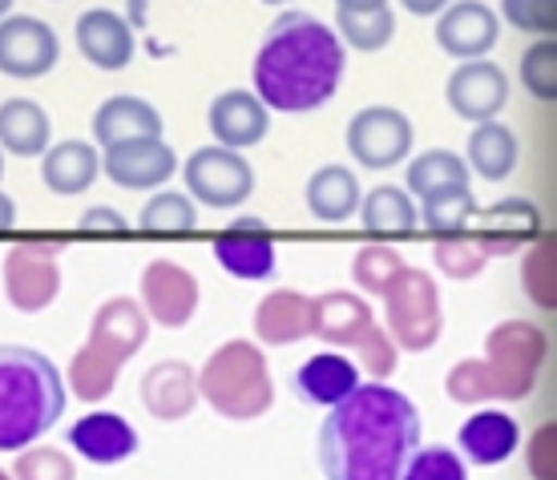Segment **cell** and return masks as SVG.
I'll return each instance as SVG.
<instances>
[{
  "instance_id": "cell-1",
  "label": "cell",
  "mask_w": 557,
  "mask_h": 480,
  "mask_svg": "<svg viewBox=\"0 0 557 480\" xmlns=\"http://www.w3.org/2000/svg\"><path fill=\"white\" fill-rule=\"evenodd\" d=\"M420 449V412L384 380L360 383L320 424V468L327 480H400Z\"/></svg>"
},
{
  "instance_id": "cell-2",
  "label": "cell",
  "mask_w": 557,
  "mask_h": 480,
  "mask_svg": "<svg viewBox=\"0 0 557 480\" xmlns=\"http://www.w3.org/2000/svg\"><path fill=\"white\" fill-rule=\"evenodd\" d=\"M344 65L348 49L335 37V28L323 25L320 16L292 9L275 16L255 53L251 93L271 113H311L335 98Z\"/></svg>"
},
{
  "instance_id": "cell-3",
  "label": "cell",
  "mask_w": 557,
  "mask_h": 480,
  "mask_svg": "<svg viewBox=\"0 0 557 480\" xmlns=\"http://www.w3.org/2000/svg\"><path fill=\"white\" fill-rule=\"evenodd\" d=\"M61 367L37 348L0 343V452H21L61 420L65 412Z\"/></svg>"
},
{
  "instance_id": "cell-4",
  "label": "cell",
  "mask_w": 557,
  "mask_h": 480,
  "mask_svg": "<svg viewBox=\"0 0 557 480\" xmlns=\"http://www.w3.org/2000/svg\"><path fill=\"white\" fill-rule=\"evenodd\" d=\"M198 400L223 420H259L275 404V380L255 339H226L198 371Z\"/></svg>"
},
{
  "instance_id": "cell-5",
  "label": "cell",
  "mask_w": 557,
  "mask_h": 480,
  "mask_svg": "<svg viewBox=\"0 0 557 480\" xmlns=\"http://www.w3.org/2000/svg\"><path fill=\"white\" fill-rule=\"evenodd\" d=\"M384 319H388L392 343L400 352H432L445 331V311H441V287L429 270L405 267L384 287Z\"/></svg>"
},
{
  "instance_id": "cell-6",
  "label": "cell",
  "mask_w": 557,
  "mask_h": 480,
  "mask_svg": "<svg viewBox=\"0 0 557 480\" xmlns=\"http://www.w3.org/2000/svg\"><path fill=\"white\" fill-rule=\"evenodd\" d=\"M545 355H549V343H545L542 327L530 324V319H505V324L493 327L481 359L488 367L497 400H513V404L525 400L537 383Z\"/></svg>"
},
{
  "instance_id": "cell-7",
  "label": "cell",
  "mask_w": 557,
  "mask_h": 480,
  "mask_svg": "<svg viewBox=\"0 0 557 480\" xmlns=\"http://www.w3.org/2000/svg\"><path fill=\"white\" fill-rule=\"evenodd\" d=\"M186 194L210 211H235L255 194V166L238 150L202 146L182 162Z\"/></svg>"
},
{
  "instance_id": "cell-8",
  "label": "cell",
  "mask_w": 557,
  "mask_h": 480,
  "mask_svg": "<svg viewBox=\"0 0 557 480\" xmlns=\"http://www.w3.org/2000/svg\"><path fill=\"white\" fill-rule=\"evenodd\" d=\"M65 251V242L57 239H25L4 254V295L21 315H37V311L53 307L61 295V267L57 254Z\"/></svg>"
},
{
  "instance_id": "cell-9",
  "label": "cell",
  "mask_w": 557,
  "mask_h": 480,
  "mask_svg": "<svg viewBox=\"0 0 557 480\" xmlns=\"http://www.w3.org/2000/svg\"><path fill=\"white\" fill-rule=\"evenodd\" d=\"M348 150L363 169H392L408 162L417 129L408 122V113L392 110V105H368V110L351 113L348 122Z\"/></svg>"
},
{
  "instance_id": "cell-10",
  "label": "cell",
  "mask_w": 557,
  "mask_h": 480,
  "mask_svg": "<svg viewBox=\"0 0 557 480\" xmlns=\"http://www.w3.org/2000/svg\"><path fill=\"white\" fill-rule=\"evenodd\" d=\"M61 61V37L41 16L9 13L0 21V73L13 81L49 77Z\"/></svg>"
},
{
  "instance_id": "cell-11",
  "label": "cell",
  "mask_w": 557,
  "mask_h": 480,
  "mask_svg": "<svg viewBox=\"0 0 557 480\" xmlns=\"http://www.w3.org/2000/svg\"><path fill=\"white\" fill-rule=\"evenodd\" d=\"M198 279L195 270H186L174 258H153L141 270V311L150 315V324L178 331L195 319L198 311Z\"/></svg>"
},
{
  "instance_id": "cell-12",
  "label": "cell",
  "mask_w": 557,
  "mask_h": 480,
  "mask_svg": "<svg viewBox=\"0 0 557 480\" xmlns=\"http://www.w3.org/2000/svg\"><path fill=\"white\" fill-rule=\"evenodd\" d=\"M101 169L122 190H158L178 174V154L166 146V138H129L106 146Z\"/></svg>"
},
{
  "instance_id": "cell-13",
  "label": "cell",
  "mask_w": 557,
  "mask_h": 480,
  "mask_svg": "<svg viewBox=\"0 0 557 480\" xmlns=\"http://www.w3.org/2000/svg\"><path fill=\"white\" fill-rule=\"evenodd\" d=\"M445 101L448 110L465 117V122H497V113L505 110L509 101V73L497 65V61H460V70L448 77L445 85Z\"/></svg>"
},
{
  "instance_id": "cell-14",
  "label": "cell",
  "mask_w": 557,
  "mask_h": 480,
  "mask_svg": "<svg viewBox=\"0 0 557 480\" xmlns=\"http://www.w3.org/2000/svg\"><path fill=\"white\" fill-rule=\"evenodd\" d=\"M214 258L226 275H235L243 282H263L275 275L278 254H275V235L263 218H251L243 214L226 226L223 235L214 239Z\"/></svg>"
},
{
  "instance_id": "cell-15",
  "label": "cell",
  "mask_w": 557,
  "mask_h": 480,
  "mask_svg": "<svg viewBox=\"0 0 557 480\" xmlns=\"http://www.w3.org/2000/svg\"><path fill=\"white\" fill-rule=\"evenodd\" d=\"M502 37V16L485 0H457L436 13V45L457 61H481Z\"/></svg>"
},
{
  "instance_id": "cell-16",
  "label": "cell",
  "mask_w": 557,
  "mask_h": 480,
  "mask_svg": "<svg viewBox=\"0 0 557 480\" xmlns=\"http://www.w3.org/2000/svg\"><path fill=\"white\" fill-rule=\"evenodd\" d=\"M469 235L481 242L488 258H505L542 235V211L530 198H502L485 211H476Z\"/></svg>"
},
{
  "instance_id": "cell-17",
  "label": "cell",
  "mask_w": 557,
  "mask_h": 480,
  "mask_svg": "<svg viewBox=\"0 0 557 480\" xmlns=\"http://www.w3.org/2000/svg\"><path fill=\"white\" fill-rule=\"evenodd\" d=\"M146 339H150V315L141 311L138 299L129 295L106 299L94 315V327H89V348L113 359L117 367L134 359L146 348Z\"/></svg>"
},
{
  "instance_id": "cell-18",
  "label": "cell",
  "mask_w": 557,
  "mask_h": 480,
  "mask_svg": "<svg viewBox=\"0 0 557 480\" xmlns=\"http://www.w3.org/2000/svg\"><path fill=\"white\" fill-rule=\"evenodd\" d=\"M73 37H77V49H82L85 61L101 73L126 70L129 61H134V53H138L134 25L122 13H113V9H85L77 16Z\"/></svg>"
},
{
  "instance_id": "cell-19",
  "label": "cell",
  "mask_w": 557,
  "mask_h": 480,
  "mask_svg": "<svg viewBox=\"0 0 557 480\" xmlns=\"http://www.w3.org/2000/svg\"><path fill=\"white\" fill-rule=\"evenodd\" d=\"M207 126L214 146H226V150H251L267 138L271 129V110L255 98L251 89H226L210 101L207 110Z\"/></svg>"
},
{
  "instance_id": "cell-20",
  "label": "cell",
  "mask_w": 557,
  "mask_h": 480,
  "mask_svg": "<svg viewBox=\"0 0 557 480\" xmlns=\"http://www.w3.org/2000/svg\"><path fill=\"white\" fill-rule=\"evenodd\" d=\"M65 440L89 465H122L141 444L138 428L126 416H117V412H89L82 420H73Z\"/></svg>"
},
{
  "instance_id": "cell-21",
  "label": "cell",
  "mask_w": 557,
  "mask_h": 480,
  "mask_svg": "<svg viewBox=\"0 0 557 480\" xmlns=\"http://www.w3.org/2000/svg\"><path fill=\"white\" fill-rule=\"evenodd\" d=\"M141 408L153 420H186L198 408V371L186 359H162L141 376Z\"/></svg>"
},
{
  "instance_id": "cell-22",
  "label": "cell",
  "mask_w": 557,
  "mask_h": 480,
  "mask_svg": "<svg viewBox=\"0 0 557 480\" xmlns=\"http://www.w3.org/2000/svg\"><path fill=\"white\" fill-rule=\"evenodd\" d=\"M372 327H376V315H372L363 295L323 291L320 299H311V336H320L332 348H351L356 352Z\"/></svg>"
},
{
  "instance_id": "cell-23",
  "label": "cell",
  "mask_w": 557,
  "mask_h": 480,
  "mask_svg": "<svg viewBox=\"0 0 557 480\" xmlns=\"http://www.w3.org/2000/svg\"><path fill=\"white\" fill-rule=\"evenodd\" d=\"M457 444H460V460H469V465H502L517 452L521 444V424L502 408H476L469 420L460 424L457 432Z\"/></svg>"
},
{
  "instance_id": "cell-24",
  "label": "cell",
  "mask_w": 557,
  "mask_h": 480,
  "mask_svg": "<svg viewBox=\"0 0 557 480\" xmlns=\"http://www.w3.org/2000/svg\"><path fill=\"white\" fill-rule=\"evenodd\" d=\"M360 376H363L360 364L348 359L344 352H320L299 364L292 388L311 408H335L344 395H351L360 388Z\"/></svg>"
},
{
  "instance_id": "cell-25",
  "label": "cell",
  "mask_w": 557,
  "mask_h": 480,
  "mask_svg": "<svg viewBox=\"0 0 557 480\" xmlns=\"http://www.w3.org/2000/svg\"><path fill=\"white\" fill-rule=\"evenodd\" d=\"M162 113L158 105H150L146 98H134V93H117V98H106L94 113V141L101 150L106 146H117V141L129 138H162Z\"/></svg>"
},
{
  "instance_id": "cell-26",
  "label": "cell",
  "mask_w": 557,
  "mask_h": 480,
  "mask_svg": "<svg viewBox=\"0 0 557 480\" xmlns=\"http://www.w3.org/2000/svg\"><path fill=\"white\" fill-rule=\"evenodd\" d=\"M311 336V299L304 291L278 287L255 307V339L267 348H292Z\"/></svg>"
},
{
  "instance_id": "cell-27",
  "label": "cell",
  "mask_w": 557,
  "mask_h": 480,
  "mask_svg": "<svg viewBox=\"0 0 557 480\" xmlns=\"http://www.w3.org/2000/svg\"><path fill=\"white\" fill-rule=\"evenodd\" d=\"M53 146V122L41 101L9 98L0 101V154L41 157Z\"/></svg>"
},
{
  "instance_id": "cell-28",
  "label": "cell",
  "mask_w": 557,
  "mask_h": 480,
  "mask_svg": "<svg viewBox=\"0 0 557 480\" xmlns=\"http://www.w3.org/2000/svg\"><path fill=\"white\" fill-rule=\"evenodd\" d=\"M101 174V154L89 146V141H57L41 154V178L45 186L61 198H77L85 194L89 186L98 182Z\"/></svg>"
},
{
  "instance_id": "cell-29",
  "label": "cell",
  "mask_w": 557,
  "mask_h": 480,
  "mask_svg": "<svg viewBox=\"0 0 557 480\" xmlns=\"http://www.w3.org/2000/svg\"><path fill=\"white\" fill-rule=\"evenodd\" d=\"M304 198H307V211L315 214L320 223L339 226L360 211L363 194H360V178H356L348 166L332 162V166H320L311 178H307Z\"/></svg>"
},
{
  "instance_id": "cell-30",
  "label": "cell",
  "mask_w": 557,
  "mask_h": 480,
  "mask_svg": "<svg viewBox=\"0 0 557 480\" xmlns=\"http://www.w3.org/2000/svg\"><path fill=\"white\" fill-rule=\"evenodd\" d=\"M360 223L376 239H408L420 230L417 198L405 186H376L360 198Z\"/></svg>"
},
{
  "instance_id": "cell-31",
  "label": "cell",
  "mask_w": 557,
  "mask_h": 480,
  "mask_svg": "<svg viewBox=\"0 0 557 480\" xmlns=\"http://www.w3.org/2000/svg\"><path fill=\"white\" fill-rule=\"evenodd\" d=\"M517 162H521V141L505 122H481L469 134V154H465L469 174L485 178V182H505L517 169Z\"/></svg>"
},
{
  "instance_id": "cell-32",
  "label": "cell",
  "mask_w": 557,
  "mask_h": 480,
  "mask_svg": "<svg viewBox=\"0 0 557 480\" xmlns=\"http://www.w3.org/2000/svg\"><path fill=\"white\" fill-rule=\"evenodd\" d=\"M141 235L158 239H190L198 230V202L182 190H158L138 214Z\"/></svg>"
},
{
  "instance_id": "cell-33",
  "label": "cell",
  "mask_w": 557,
  "mask_h": 480,
  "mask_svg": "<svg viewBox=\"0 0 557 480\" xmlns=\"http://www.w3.org/2000/svg\"><path fill=\"white\" fill-rule=\"evenodd\" d=\"M453 186H469V166L453 150H424L408 162L405 190L412 198H432L441 190H453Z\"/></svg>"
},
{
  "instance_id": "cell-34",
  "label": "cell",
  "mask_w": 557,
  "mask_h": 480,
  "mask_svg": "<svg viewBox=\"0 0 557 480\" xmlns=\"http://www.w3.org/2000/svg\"><path fill=\"white\" fill-rule=\"evenodd\" d=\"M476 194L473 186H453V190H441L432 198H420V226L436 235V239H448V235H465L476 218Z\"/></svg>"
},
{
  "instance_id": "cell-35",
  "label": "cell",
  "mask_w": 557,
  "mask_h": 480,
  "mask_svg": "<svg viewBox=\"0 0 557 480\" xmlns=\"http://www.w3.org/2000/svg\"><path fill=\"white\" fill-rule=\"evenodd\" d=\"M113 383H117V364L106 359L101 352H94L89 343H85L82 352L70 359V371H65V392H73L82 404H101V400L113 392Z\"/></svg>"
},
{
  "instance_id": "cell-36",
  "label": "cell",
  "mask_w": 557,
  "mask_h": 480,
  "mask_svg": "<svg viewBox=\"0 0 557 480\" xmlns=\"http://www.w3.org/2000/svg\"><path fill=\"white\" fill-rule=\"evenodd\" d=\"M335 37L351 45L356 53H380L396 37V16L392 9H372V13H335Z\"/></svg>"
},
{
  "instance_id": "cell-37",
  "label": "cell",
  "mask_w": 557,
  "mask_h": 480,
  "mask_svg": "<svg viewBox=\"0 0 557 480\" xmlns=\"http://www.w3.org/2000/svg\"><path fill=\"white\" fill-rule=\"evenodd\" d=\"M432 263H436V270H441V275H448V279L469 282V279H476V275L485 270L488 254L481 251V242L465 230V235L436 239V247H432Z\"/></svg>"
},
{
  "instance_id": "cell-38",
  "label": "cell",
  "mask_w": 557,
  "mask_h": 480,
  "mask_svg": "<svg viewBox=\"0 0 557 480\" xmlns=\"http://www.w3.org/2000/svg\"><path fill=\"white\" fill-rule=\"evenodd\" d=\"M405 267L408 263L400 258L396 247H388V242H368V247L356 254V263H351V279H356V287L368 291V295H384V287H388Z\"/></svg>"
},
{
  "instance_id": "cell-39",
  "label": "cell",
  "mask_w": 557,
  "mask_h": 480,
  "mask_svg": "<svg viewBox=\"0 0 557 480\" xmlns=\"http://www.w3.org/2000/svg\"><path fill=\"white\" fill-rule=\"evenodd\" d=\"M13 480H77V465L70 452L49 449V444H28L16 452L13 460Z\"/></svg>"
},
{
  "instance_id": "cell-40",
  "label": "cell",
  "mask_w": 557,
  "mask_h": 480,
  "mask_svg": "<svg viewBox=\"0 0 557 480\" xmlns=\"http://www.w3.org/2000/svg\"><path fill=\"white\" fill-rule=\"evenodd\" d=\"M521 81L533 98L554 105L557 101V41L554 37H542L537 45H530L521 53Z\"/></svg>"
},
{
  "instance_id": "cell-41",
  "label": "cell",
  "mask_w": 557,
  "mask_h": 480,
  "mask_svg": "<svg viewBox=\"0 0 557 480\" xmlns=\"http://www.w3.org/2000/svg\"><path fill=\"white\" fill-rule=\"evenodd\" d=\"M400 480H469V465L460 460V452L445 444H429L408 456Z\"/></svg>"
},
{
  "instance_id": "cell-42",
  "label": "cell",
  "mask_w": 557,
  "mask_h": 480,
  "mask_svg": "<svg viewBox=\"0 0 557 480\" xmlns=\"http://www.w3.org/2000/svg\"><path fill=\"white\" fill-rule=\"evenodd\" d=\"M445 392H448V400H457V404H465V408H476V404L497 400V392H493V380H488V367H485V359H481V355H473V359H460V364L448 371Z\"/></svg>"
},
{
  "instance_id": "cell-43",
  "label": "cell",
  "mask_w": 557,
  "mask_h": 480,
  "mask_svg": "<svg viewBox=\"0 0 557 480\" xmlns=\"http://www.w3.org/2000/svg\"><path fill=\"white\" fill-rule=\"evenodd\" d=\"M502 16L521 33L554 37L557 28V0H502Z\"/></svg>"
},
{
  "instance_id": "cell-44",
  "label": "cell",
  "mask_w": 557,
  "mask_h": 480,
  "mask_svg": "<svg viewBox=\"0 0 557 480\" xmlns=\"http://www.w3.org/2000/svg\"><path fill=\"white\" fill-rule=\"evenodd\" d=\"M396 359H400V348L392 343V336L380 324L372 327L368 339L356 348V364H360V371L376 376V380H388L392 371H396Z\"/></svg>"
},
{
  "instance_id": "cell-45",
  "label": "cell",
  "mask_w": 557,
  "mask_h": 480,
  "mask_svg": "<svg viewBox=\"0 0 557 480\" xmlns=\"http://www.w3.org/2000/svg\"><path fill=\"white\" fill-rule=\"evenodd\" d=\"M537 247H533L530 263H525V291H530L533 303H542V307H554V279H549V270H554V239L549 235H537Z\"/></svg>"
},
{
  "instance_id": "cell-46",
  "label": "cell",
  "mask_w": 557,
  "mask_h": 480,
  "mask_svg": "<svg viewBox=\"0 0 557 480\" xmlns=\"http://www.w3.org/2000/svg\"><path fill=\"white\" fill-rule=\"evenodd\" d=\"M82 235H129V223L113 206H89L77 223Z\"/></svg>"
},
{
  "instance_id": "cell-47",
  "label": "cell",
  "mask_w": 557,
  "mask_h": 480,
  "mask_svg": "<svg viewBox=\"0 0 557 480\" xmlns=\"http://www.w3.org/2000/svg\"><path fill=\"white\" fill-rule=\"evenodd\" d=\"M339 13H372V9H388V0H335Z\"/></svg>"
},
{
  "instance_id": "cell-48",
  "label": "cell",
  "mask_w": 557,
  "mask_h": 480,
  "mask_svg": "<svg viewBox=\"0 0 557 480\" xmlns=\"http://www.w3.org/2000/svg\"><path fill=\"white\" fill-rule=\"evenodd\" d=\"M400 4H405L412 16H436L448 4V0H400Z\"/></svg>"
},
{
  "instance_id": "cell-49",
  "label": "cell",
  "mask_w": 557,
  "mask_h": 480,
  "mask_svg": "<svg viewBox=\"0 0 557 480\" xmlns=\"http://www.w3.org/2000/svg\"><path fill=\"white\" fill-rule=\"evenodd\" d=\"M13 226H16V202L0 190V235H9Z\"/></svg>"
},
{
  "instance_id": "cell-50",
  "label": "cell",
  "mask_w": 557,
  "mask_h": 480,
  "mask_svg": "<svg viewBox=\"0 0 557 480\" xmlns=\"http://www.w3.org/2000/svg\"><path fill=\"white\" fill-rule=\"evenodd\" d=\"M146 9H150V0H129V13H126L129 25H134V28L146 25Z\"/></svg>"
},
{
  "instance_id": "cell-51",
  "label": "cell",
  "mask_w": 557,
  "mask_h": 480,
  "mask_svg": "<svg viewBox=\"0 0 557 480\" xmlns=\"http://www.w3.org/2000/svg\"><path fill=\"white\" fill-rule=\"evenodd\" d=\"M9 13H13V0H0V21H4Z\"/></svg>"
},
{
  "instance_id": "cell-52",
  "label": "cell",
  "mask_w": 557,
  "mask_h": 480,
  "mask_svg": "<svg viewBox=\"0 0 557 480\" xmlns=\"http://www.w3.org/2000/svg\"><path fill=\"white\" fill-rule=\"evenodd\" d=\"M263 4H287V0H263Z\"/></svg>"
},
{
  "instance_id": "cell-53",
  "label": "cell",
  "mask_w": 557,
  "mask_h": 480,
  "mask_svg": "<svg viewBox=\"0 0 557 480\" xmlns=\"http://www.w3.org/2000/svg\"><path fill=\"white\" fill-rule=\"evenodd\" d=\"M0 178H4V154H0Z\"/></svg>"
},
{
  "instance_id": "cell-54",
  "label": "cell",
  "mask_w": 557,
  "mask_h": 480,
  "mask_svg": "<svg viewBox=\"0 0 557 480\" xmlns=\"http://www.w3.org/2000/svg\"><path fill=\"white\" fill-rule=\"evenodd\" d=\"M0 480H13V477H9V472H4V468H0Z\"/></svg>"
}]
</instances>
